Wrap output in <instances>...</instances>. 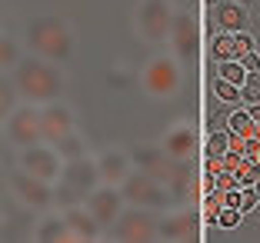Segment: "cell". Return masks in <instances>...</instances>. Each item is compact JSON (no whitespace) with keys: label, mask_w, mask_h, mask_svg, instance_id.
Here are the masks:
<instances>
[{"label":"cell","mask_w":260,"mask_h":243,"mask_svg":"<svg viewBox=\"0 0 260 243\" xmlns=\"http://www.w3.org/2000/svg\"><path fill=\"white\" fill-rule=\"evenodd\" d=\"M10 193L23 206H34V210H47V206L57 203V190L50 187V180H40V177L27 173V170L10 173Z\"/></svg>","instance_id":"obj_8"},{"label":"cell","mask_w":260,"mask_h":243,"mask_svg":"<svg viewBox=\"0 0 260 243\" xmlns=\"http://www.w3.org/2000/svg\"><path fill=\"white\" fill-rule=\"evenodd\" d=\"M23 44L30 47V53L47 57V60H54V63L70 60L74 50H77L74 27L63 17H54V14L30 17L27 20V30H23Z\"/></svg>","instance_id":"obj_2"},{"label":"cell","mask_w":260,"mask_h":243,"mask_svg":"<svg viewBox=\"0 0 260 243\" xmlns=\"http://www.w3.org/2000/svg\"><path fill=\"white\" fill-rule=\"evenodd\" d=\"M197 236V217L190 210L170 213L167 220H160V240H193Z\"/></svg>","instance_id":"obj_17"},{"label":"cell","mask_w":260,"mask_h":243,"mask_svg":"<svg viewBox=\"0 0 260 243\" xmlns=\"http://www.w3.org/2000/svg\"><path fill=\"white\" fill-rule=\"evenodd\" d=\"M223 193V206H240V190L234 187V190H220Z\"/></svg>","instance_id":"obj_33"},{"label":"cell","mask_w":260,"mask_h":243,"mask_svg":"<svg viewBox=\"0 0 260 243\" xmlns=\"http://www.w3.org/2000/svg\"><path fill=\"white\" fill-rule=\"evenodd\" d=\"M197 47H200V37H197V20L184 10L174 14V27H170V50L180 63H190L197 57Z\"/></svg>","instance_id":"obj_11"},{"label":"cell","mask_w":260,"mask_h":243,"mask_svg":"<svg viewBox=\"0 0 260 243\" xmlns=\"http://www.w3.org/2000/svg\"><path fill=\"white\" fill-rule=\"evenodd\" d=\"M234 4H244V7H250V4H253V0H234Z\"/></svg>","instance_id":"obj_35"},{"label":"cell","mask_w":260,"mask_h":243,"mask_svg":"<svg viewBox=\"0 0 260 243\" xmlns=\"http://www.w3.org/2000/svg\"><path fill=\"white\" fill-rule=\"evenodd\" d=\"M40 123H44V140H47V144H57L60 137L74 133L77 114H74V107H67V103H60V100H54V103L40 107Z\"/></svg>","instance_id":"obj_12"},{"label":"cell","mask_w":260,"mask_h":243,"mask_svg":"<svg viewBox=\"0 0 260 243\" xmlns=\"http://www.w3.org/2000/svg\"><path fill=\"white\" fill-rule=\"evenodd\" d=\"M237 180H240V187H250V183H260V163H257V160L244 157V163H240V170H237Z\"/></svg>","instance_id":"obj_27"},{"label":"cell","mask_w":260,"mask_h":243,"mask_svg":"<svg viewBox=\"0 0 260 243\" xmlns=\"http://www.w3.org/2000/svg\"><path fill=\"white\" fill-rule=\"evenodd\" d=\"M214 57H217V63H220V60H240V50H237V33L220 30V37H214Z\"/></svg>","instance_id":"obj_20"},{"label":"cell","mask_w":260,"mask_h":243,"mask_svg":"<svg viewBox=\"0 0 260 243\" xmlns=\"http://www.w3.org/2000/svg\"><path fill=\"white\" fill-rule=\"evenodd\" d=\"M123 203H127V197H123V190L114 187V183L93 187V190L87 193V210H90L104 227H114L117 223V217L123 213Z\"/></svg>","instance_id":"obj_10"},{"label":"cell","mask_w":260,"mask_h":243,"mask_svg":"<svg viewBox=\"0 0 260 243\" xmlns=\"http://www.w3.org/2000/svg\"><path fill=\"white\" fill-rule=\"evenodd\" d=\"M214 93L223 100V103H237V100H244V97H240V87H237V84H230V80H223V77H217Z\"/></svg>","instance_id":"obj_29"},{"label":"cell","mask_w":260,"mask_h":243,"mask_svg":"<svg viewBox=\"0 0 260 243\" xmlns=\"http://www.w3.org/2000/svg\"><path fill=\"white\" fill-rule=\"evenodd\" d=\"M170 27H174V7L170 0H140L134 10V30L147 44H164L170 40Z\"/></svg>","instance_id":"obj_4"},{"label":"cell","mask_w":260,"mask_h":243,"mask_svg":"<svg viewBox=\"0 0 260 243\" xmlns=\"http://www.w3.org/2000/svg\"><path fill=\"white\" fill-rule=\"evenodd\" d=\"M240 213H244V210H240V206H223V210H220V217H217V223H220V227H237V223H240Z\"/></svg>","instance_id":"obj_30"},{"label":"cell","mask_w":260,"mask_h":243,"mask_svg":"<svg viewBox=\"0 0 260 243\" xmlns=\"http://www.w3.org/2000/svg\"><path fill=\"white\" fill-rule=\"evenodd\" d=\"M207 173H210V177L227 173V163H223V157H207Z\"/></svg>","instance_id":"obj_32"},{"label":"cell","mask_w":260,"mask_h":243,"mask_svg":"<svg viewBox=\"0 0 260 243\" xmlns=\"http://www.w3.org/2000/svg\"><path fill=\"white\" fill-rule=\"evenodd\" d=\"M0 63H4V70H7V74L17 67V63H20V50H17V44L10 37L0 40Z\"/></svg>","instance_id":"obj_26"},{"label":"cell","mask_w":260,"mask_h":243,"mask_svg":"<svg viewBox=\"0 0 260 243\" xmlns=\"http://www.w3.org/2000/svg\"><path fill=\"white\" fill-rule=\"evenodd\" d=\"M60 213L70 227V240H100L104 236V223L87 210V203L70 206V210H60Z\"/></svg>","instance_id":"obj_14"},{"label":"cell","mask_w":260,"mask_h":243,"mask_svg":"<svg viewBox=\"0 0 260 243\" xmlns=\"http://www.w3.org/2000/svg\"><path fill=\"white\" fill-rule=\"evenodd\" d=\"M63 180H67L70 187H77L80 193H90L93 187H97V180H100L97 160H90V157L67 160V163H63Z\"/></svg>","instance_id":"obj_16"},{"label":"cell","mask_w":260,"mask_h":243,"mask_svg":"<svg viewBox=\"0 0 260 243\" xmlns=\"http://www.w3.org/2000/svg\"><path fill=\"white\" fill-rule=\"evenodd\" d=\"M80 203H87V193H80L77 187H70L67 180L57 187V206L60 210H70V206H80Z\"/></svg>","instance_id":"obj_23"},{"label":"cell","mask_w":260,"mask_h":243,"mask_svg":"<svg viewBox=\"0 0 260 243\" xmlns=\"http://www.w3.org/2000/svg\"><path fill=\"white\" fill-rule=\"evenodd\" d=\"M20 170L54 183L57 177H63V157L57 153V147H44V144L23 147L20 150Z\"/></svg>","instance_id":"obj_9"},{"label":"cell","mask_w":260,"mask_h":243,"mask_svg":"<svg viewBox=\"0 0 260 243\" xmlns=\"http://www.w3.org/2000/svg\"><path fill=\"white\" fill-rule=\"evenodd\" d=\"M107 236L114 240H127V243H144V240H153V236H160V220L153 217L147 206H123V213L117 217L114 230Z\"/></svg>","instance_id":"obj_5"},{"label":"cell","mask_w":260,"mask_h":243,"mask_svg":"<svg viewBox=\"0 0 260 243\" xmlns=\"http://www.w3.org/2000/svg\"><path fill=\"white\" fill-rule=\"evenodd\" d=\"M180 84H184V74H180V60H177L174 53H157L153 60L144 63L140 70V87L144 93L157 100H170L180 93Z\"/></svg>","instance_id":"obj_3"},{"label":"cell","mask_w":260,"mask_h":243,"mask_svg":"<svg viewBox=\"0 0 260 243\" xmlns=\"http://www.w3.org/2000/svg\"><path fill=\"white\" fill-rule=\"evenodd\" d=\"M10 80L17 87V97L23 103H37V107H47L54 103L57 97L63 93V70L57 67L54 60H47V57H23L14 70H10Z\"/></svg>","instance_id":"obj_1"},{"label":"cell","mask_w":260,"mask_h":243,"mask_svg":"<svg viewBox=\"0 0 260 243\" xmlns=\"http://www.w3.org/2000/svg\"><path fill=\"white\" fill-rule=\"evenodd\" d=\"M120 190H123V197H127V203L147 206V210H160V206H167V200H170L167 183H160L157 177L144 173V170H134V173L120 183Z\"/></svg>","instance_id":"obj_6"},{"label":"cell","mask_w":260,"mask_h":243,"mask_svg":"<svg viewBox=\"0 0 260 243\" xmlns=\"http://www.w3.org/2000/svg\"><path fill=\"white\" fill-rule=\"evenodd\" d=\"M227 127L234 130V133H240V137H247V140L257 133V120L250 117V110H234L230 120H227Z\"/></svg>","instance_id":"obj_22"},{"label":"cell","mask_w":260,"mask_h":243,"mask_svg":"<svg viewBox=\"0 0 260 243\" xmlns=\"http://www.w3.org/2000/svg\"><path fill=\"white\" fill-rule=\"evenodd\" d=\"M227 150H230V127L210 133V140H207V157H223Z\"/></svg>","instance_id":"obj_25"},{"label":"cell","mask_w":260,"mask_h":243,"mask_svg":"<svg viewBox=\"0 0 260 243\" xmlns=\"http://www.w3.org/2000/svg\"><path fill=\"white\" fill-rule=\"evenodd\" d=\"M214 20H217V27H220V30H227V33H240V30H247V27H250L247 7H244V4H234V0L217 4Z\"/></svg>","instance_id":"obj_18"},{"label":"cell","mask_w":260,"mask_h":243,"mask_svg":"<svg viewBox=\"0 0 260 243\" xmlns=\"http://www.w3.org/2000/svg\"><path fill=\"white\" fill-rule=\"evenodd\" d=\"M97 167H100V183L120 187V183L134 173V153L120 150V147H107V150L97 157Z\"/></svg>","instance_id":"obj_13"},{"label":"cell","mask_w":260,"mask_h":243,"mask_svg":"<svg viewBox=\"0 0 260 243\" xmlns=\"http://www.w3.org/2000/svg\"><path fill=\"white\" fill-rule=\"evenodd\" d=\"M160 147L170 153L174 160H187L193 150H197V130L190 123H174V127L164 130V140Z\"/></svg>","instance_id":"obj_15"},{"label":"cell","mask_w":260,"mask_h":243,"mask_svg":"<svg viewBox=\"0 0 260 243\" xmlns=\"http://www.w3.org/2000/svg\"><path fill=\"white\" fill-rule=\"evenodd\" d=\"M217 74L223 80H230V84H237V87H244V80H247V67L240 60H220L217 63Z\"/></svg>","instance_id":"obj_24"},{"label":"cell","mask_w":260,"mask_h":243,"mask_svg":"<svg viewBox=\"0 0 260 243\" xmlns=\"http://www.w3.org/2000/svg\"><path fill=\"white\" fill-rule=\"evenodd\" d=\"M240 63L247 67V74H250V70H260V57H257V50H250V53H247V57H244Z\"/></svg>","instance_id":"obj_34"},{"label":"cell","mask_w":260,"mask_h":243,"mask_svg":"<svg viewBox=\"0 0 260 243\" xmlns=\"http://www.w3.org/2000/svg\"><path fill=\"white\" fill-rule=\"evenodd\" d=\"M37 240L40 243H63V240H70V227H67V220H63V213L60 217H44V220L37 223Z\"/></svg>","instance_id":"obj_19"},{"label":"cell","mask_w":260,"mask_h":243,"mask_svg":"<svg viewBox=\"0 0 260 243\" xmlns=\"http://www.w3.org/2000/svg\"><path fill=\"white\" fill-rule=\"evenodd\" d=\"M7 137H10V144H17L20 150L23 147H34V144H47L37 103H23L7 117Z\"/></svg>","instance_id":"obj_7"},{"label":"cell","mask_w":260,"mask_h":243,"mask_svg":"<svg viewBox=\"0 0 260 243\" xmlns=\"http://www.w3.org/2000/svg\"><path fill=\"white\" fill-rule=\"evenodd\" d=\"M54 147H57V153L63 157V163H67V160H80V157H87V150H84V140L77 137V133H67V137H60Z\"/></svg>","instance_id":"obj_21"},{"label":"cell","mask_w":260,"mask_h":243,"mask_svg":"<svg viewBox=\"0 0 260 243\" xmlns=\"http://www.w3.org/2000/svg\"><path fill=\"white\" fill-rule=\"evenodd\" d=\"M240 97L247 100V103H260V70H250L244 80V87H240Z\"/></svg>","instance_id":"obj_28"},{"label":"cell","mask_w":260,"mask_h":243,"mask_svg":"<svg viewBox=\"0 0 260 243\" xmlns=\"http://www.w3.org/2000/svg\"><path fill=\"white\" fill-rule=\"evenodd\" d=\"M230 153L247 157V137H240V133H234V130H230Z\"/></svg>","instance_id":"obj_31"}]
</instances>
